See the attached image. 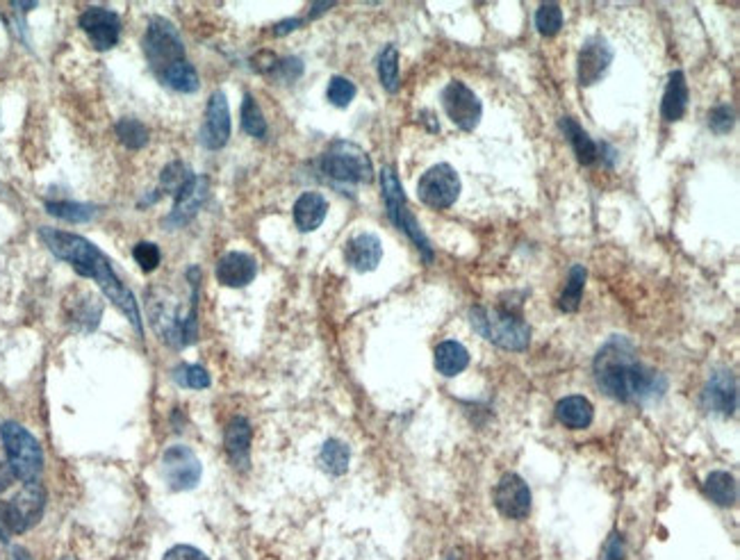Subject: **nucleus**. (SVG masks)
I'll return each instance as SVG.
<instances>
[{"label":"nucleus","instance_id":"1","mask_svg":"<svg viewBox=\"0 0 740 560\" xmlns=\"http://www.w3.org/2000/svg\"><path fill=\"white\" fill-rule=\"evenodd\" d=\"M593 374L604 395L620 404L659 399L668 387V380L638 358L636 347L626 338H611L599 349Z\"/></svg>","mask_w":740,"mask_h":560},{"label":"nucleus","instance_id":"2","mask_svg":"<svg viewBox=\"0 0 740 560\" xmlns=\"http://www.w3.org/2000/svg\"><path fill=\"white\" fill-rule=\"evenodd\" d=\"M39 238H42V242L46 244L48 251H51L52 256L60 257L62 262H69V265H71L78 274L85 275V278L96 280L100 290H103V294L128 317V322L133 323L135 331L139 332V338H144L142 314H139L137 299H135L133 292L121 283L119 275L114 274V266L112 262H109V257L105 256L96 244L80 238V235L64 233V230L57 229H39Z\"/></svg>","mask_w":740,"mask_h":560},{"label":"nucleus","instance_id":"3","mask_svg":"<svg viewBox=\"0 0 740 560\" xmlns=\"http://www.w3.org/2000/svg\"><path fill=\"white\" fill-rule=\"evenodd\" d=\"M470 322L481 338L506 351H524L531 342V326L524 322L522 314L512 310L474 305L470 310Z\"/></svg>","mask_w":740,"mask_h":560},{"label":"nucleus","instance_id":"4","mask_svg":"<svg viewBox=\"0 0 740 560\" xmlns=\"http://www.w3.org/2000/svg\"><path fill=\"white\" fill-rule=\"evenodd\" d=\"M319 172L337 185H370L374 181V166L361 146L337 139L319 157Z\"/></svg>","mask_w":740,"mask_h":560},{"label":"nucleus","instance_id":"5","mask_svg":"<svg viewBox=\"0 0 740 560\" xmlns=\"http://www.w3.org/2000/svg\"><path fill=\"white\" fill-rule=\"evenodd\" d=\"M380 191H383L385 210H388L389 221H392L401 233L408 235L410 242H413L415 247H417V251L422 253L424 262H431L433 260L431 242H428V238L424 235L422 226L417 223L415 214L410 212L408 201H406V191L404 187H401V182H398V176L392 166H383V172H380Z\"/></svg>","mask_w":740,"mask_h":560},{"label":"nucleus","instance_id":"6","mask_svg":"<svg viewBox=\"0 0 740 560\" xmlns=\"http://www.w3.org/2000/svg\"><path fill=\"white\" fill-rule=\"evenodd\" d=\"M0 440L16 479L23 483H37L43 470V449L37 437L21 424L5 422L0 426Z\"/></svg>","mask_w":740,"mask_h":560},{"label":"nucleus","instance_id":"7","mask_svg":"<svg viewBox=\"0 0 740 560\" xmlns=\"http://www.w3.org/2000/svg\"><path fill=\"white\" fill-rule=\"evenodd\" d=\"M144 52H146V60L155 76H162L166 69L187 60L185 43H183L176 25L169 23L166 19H153L148 23L146 34H144Z\"/></svg>","mask_w":740,"mask_h":560},{"label":"nucleus","instance_id":"8","mask_svg":"<svg viewBox=\"0 0 740 560\" xmlns=\"http://www.w3.org/2000/svg\"><path fill=\"white\" fill-rule=\"evenodd\" d=\"M417 196L431 210H449L461 196V176L446 162L433 164L419 178Z\"/></svg>","mask_w":740,"mask_h":560},{"label":"nucleus","instance_id":"9","mask_svg":"<svg viewBox=\"0 0 740 560\" xmlns=\"http://www.w3.org/2000/svg\"><path fill=\"white\" fill-rule=\"evenodd\" d=\"M162 479L173 492H185L199 485L203 476V465L190 446H169L162 456Z\"/></svg>","mask_w":740,"mask_h":560},{"label":"nucleus","instance_id":"10","mask_svg":"<svg viewBox=\"0 0 740 560\" xmlns=\"http://www.w3.org/2000/svg\"><path fill=\"white\" fill-rule=\"evenodd\" d=\"M442 107L455 128L472 133L481 124L483 105L481 98L461 80H451L442 91Z\"/></svg>","mask_w":740,"mask_h":560},{"label":"nucleus","instance_id":"11","mask_svg":"<svg viewBox=\"0 0 740 560\" xmlns=\"http://www.w3.org/2000/svg\"><path fill=\"white\" fill-rule=\"evenodd\" d=\"M46 509V492L39 483H25V488L12 501L5 503V518L10 536L30 531L37 527Z\"/></svg>","mask_w":740,"mask_h":560},{"label":"nucleus","instance_id":"12","mask_svg":"<svg viewBox=\"0 0 740 560\" xmlns=\"http://www.w3.org/2000/svg\"><path fill=\"white\" fill-rule=\"evenodd\" d=\"M82 33L89 37L96 51L105 52L119 43L121 37V16L108 7H87L78 19Z\"/></svg>","mask_w":740,"mask_h":560},{"label":"nucleus","instance_id":"13","mask_svg":"<svg viewBox=\"0 0 740 560\" xmlns=\"http://www.w3.org/2000/svg\"><path fill=\"white\" fill-rule=\"evenodd\" d=\"M531 490L518 474H503L494 490V506L508 519H524L531 513Z\"/></svg>","mask_w":740,"mask_h":560},{"label":"nucleus","instance_id":"14","mask_svg":"<svg viewBox=\"0 0 740 560\" xmlns=\"http://www.w3.org/2000/svg\"><path fill=\"white\" fill-rule=\"evenodd\" d=\"M233 133L230 126V107H228V98L221 89L212 91L208 98V109H205L203 130H201V142L210 151H219L228 144Z\"/></svg>","mask_w":740,"mask_h":560},{"label":"nucleus","instance_id":"15","mask_svg":"<svg viewBox=\"0 0 740 560\" xmlns=\"http://www.w3.org/2000/svg\"><path fill=\"white\" fill-rule=\"evenodd\" d=\"M613 64V48L604 37H590L581 46L579 60H576V76L581 87H593L602 80Z\"/></svg>","mask_w":740,"mask_h":560},{"label":"nucleus","instance_id":"16","mask_svg":"<svg viewBox=\"0 0 740 560\" xmlns=\"http://www.w3.org/2000/svg\"><path fill=\"white\" fill-rule=\"evenodd\" d=\"M702 404L708 413L731 417L738 408V383L729 369H716L708 376L702 392Z\"/></svg>","mask_w":740,"mask_h":560},{"label":"nucleus","instance_id":"17","mask_svg":"<svg viewBox=\"0 0 740 560\" xmlns=\"http://www.w3.org/2000/svg\"><path fill=\"white\" fill-rule=\"evenodd\" d=\"M210 194V181L205 176H192L190 182L176 194L173 208L166 217V229H183L199 214Z\"/></svg>","mask_w":740,"mask_h":560},{"label":"nucleus","instance_id":"18","mask_svg":"<svg viewBox=\"0 0 740 560\" xmlns=\"http://www.w3.org/2000/svg\"><path fill=\"white\" fill-rule=\"evenodd\" d=\"M214 275L223 287L239 290V287H247L248 283H253V278L258 275V262L251 253L228 251L226 256L219 257Z\"/></svg>","mask_w":740,"mask_h":560},{"label":"nucleus","instance_id":"19","mask_svg":"<svg viewBox=\"0 0 740 560\" xmlns=\"http://www.w3.org/2000/svg\"><path fill=\"white\" fill-rule=\"evenodd\" d=\"M344 260L361 274L374 271L383 260V244L376 235L358 233L344 244Z\"/></svg>","mask_w":740,"mask_h":560},{"label":"nucleus","instance_id":"20","mask_svg":"<svg viewBox=\"0 0 740 560\" xmlns=\"http://www.w3.org/2000/svg\"><path fill=\"white\" fill-rule=\"evenodd\" d=\"M253 431L247 417H235L226 426V435H223V444H226V453L238 470H247L248 467V452H251Z\"/></svg>","mask_w":740,"mask_h":560},{"label":"nucleus","instance_id":"21","mask_svg":"<svg viewBox=\"0 0 740 560\" xmlns=\"http://www.w3.org/2000/svg\"><path fill=\"white\" fill-rule=\"evenodd\" d=\"M292 214H295V223L301 233H313L322 226L328 214L326 196L319 194V191H304L296 199Z\"/></svg>","mask_w":740,"mask_h":560},{"label":"nucleus","instance_id":"22","mask_svg":"<svg viewBox=\"0 0 740 560\" xmlns=\"http://www.w3.org/2000/svg\"><path fill=\"white\" fill-rule=\"evenodd\" d=\"M688 82H686V76L683 71H674L670 76L668 85H665V94L663 100H660V117H663L668 124H674V121H681L686 117V109H688Z\"/></svg>","mask_w":740,"mask_h":560},{"label":"nucleus","instance_id":"23","mask_svg":"<svg viewBox=\"0 0 740 560\" xmlns=\"http://www.w3.org/2000/svg\"><path fill=\"white\" fill-rule=\"evenodd\" d=\"M554 415L565 428H572V431H584V428H588L590 424H593L595 408L584 395H569L556 404Z\"/></svg>","mask_w":740,"mask_h":560},{"label":"nucleus","instance_id":"24","mask_svg":"<svg viewBox=\"0 0 740 560\" xmlns=\"http://www.w3.org/2000/svg\"><path fill=\"white\" fill-rule=\"evenodd\" d=\"M558 124H560V130H563V135L567 137V142L572 144V151H575L579 164H584V166L593 164V162L599 157V146L593 142V137H590V135L581 128L579 121H575L572 117H563Z\"/></svg>","mask_w":740,"mask_h":560},{"label":"nucleus","instance_id":"25","mask_svg":"<svg viewBox=\"0 0 740 560\" xmlns=\"http://www.w3.org/2000/svg\"><path fill=\"white\" fill-rule=\"evenodd\" d=\"M470 365V351L458 340H445L436 349V369L446 378L463 374Z\"/></svg>","mask_w":740,"mask_h":560},{"label":"nucleus","instance_id":"26","mask_svg":"<svg viewBox=\"0 0 740 560\" xmlns=\"http://www.w3.org/2000/svg\"><path fill=\"white\" fill-rule=\"evenodd\" d=\"M704 492L713 503L722 506V509H731L738 501V483L729 471H711L704 481Z\"/></svg>","mask_w":740,"mask_h":560},{"label":"nucleus","instance_id":"27","mask_svg":"<svg viewBox=\"0 0 740 560\" xmlns=\"http://www.w3.org/2000/svg\"><path fill=\"white\" fill-rule=\"evenodd\" d=\"M157 80L169 89L178 91V94H194L199 89V73H196L194 64L187 62V60L166 69L162 76H157Z\"/></svg>","mask_w":740,"mask_h":560},{"label":"nucleus","instance_id":"28","mask_svg":"<svg viewBox=\"0 0 740 560\" xmlns=\"http://www.w3.org/2000/svg\"><path fill=\"white\" fill-rule=\"evenodd\" d=\"M585 278H588V271H585L584 265H575L569 269L567 283H565V290L558 299L560 310H565V313H576L579 310L581 299H584Z\"/></svg>","mask_w":740,"mask_h":560},{"label":"nucleus","instance_id":"29","mask_svg":"<svg viewBox=\"0 0 740 560\" xmlns=\"http://www.w3.org/2000/svg\"><path fill=\"white\" fill-rule=\"evenodd\" d=\"M349 461H351V452L349 446L342 440H326L322 446V453H319V462H322L323 470L333 476H342L347 474L349 470Z\"/></svg>","mask_w":740,"mask_h":560},{"label":"nucleus","instance_id":"30","mask_svg":"<svg viewBox=\"0 0 740 560\" xmlns=\"http://www.w3.org/2000/svg\"><path fill=\"white\" fill-rule=\"evenodd\" d=\"M46 212L69 223H85L94 219L98 208L89 203H76V201H48Z\"/></svg>","mask_w":740,"mask_h":560},{"label":"nucleus","instance_id":"31","mask_svg":"<svg viewBox=\"0 0 740 560\" xmlns=\"http://www.w3.org/2000/svg\"><path fill=\"white\" fill-rule=\"evenodd\" d=\"M242 130L248 137L265 139L267 137V119L262 115L260 105L251 94L244 96L242 100Z\"/></svg>","mask_w":740,"mask_h":560},{"label":"nucleus","instance_id":"32","mask_svg":"<svg viewBox=\"0 0 740 560\" xmlns=\"http://www.w3.org/2000/svg\"><path fill=\"white\" fill-rule=\"evenodd\" d=\"M379 78L380 85L394 94L398 89V51L397 46H385L379 55Z\"/></svg>","mask_w":740,"mask_h":560},{"label":"nucleus","instance_id":"33","mask_svg":"<svg viewBox=\"0 0 740 560\" xmlns=\"http://www.w3.org/2000/svg\"><path fill=\"white\" fill-rule=\"evenodd\" d=\"M114 130H117L119 142L124 144L126 148H133V151L144 148L148 144V139H151V133H148L146 126L137 119H121Z\"/></svg>","mask_w":740,"mask_h":560},{"label":"nucleus","instance_id":"34","mask_svg":"<svg viewBox=\"0 0 740 560\" xmlns=\"http://www.w3.org/2000/svg\"><path fill=\"white\" fill-rule=\"evenodd\" d=\"M536 28L542 37H556L563 28V10L556 3H545L536 12Z\"/></svg>","mask_w":740,"mask_h":560},{"label":"nucleus","instance_id":"35","mask_svg":"<svg viewBox=\"0 0 740 560\" xmlns=\"http://www.w3.org/2000/svg\"><path fill=\"white\" fill-rule=\"evenodd\" d=\"M358 89L356 85H353L349 78L344 76H333L331 82H328V89H326V98L331 100L335 107H349L351 105V100L356 98Z\"/></svg>","mask_w":740,"mask_h":560},{"label":"nucleus","instance_id":"36","mask_svg":"<svg viewBox=\"0 0 740 560\" xmlns=\"http://www.w3.org/2000/svg\"><path fill=\"white\" fill-rule=\"evenodd\" d=\"M192 173L183 162H171L169 166H164V172L160 176V187L162 191H169V194H178L183 187L190 182Z\"/></svg>","mask_w":740,"mask_h":560},{"label":"nucleus","instance_id":"37","mask_svg":"<svg viewBox=\"0 0 740 560\" xmlns=\"http://www.w3.org/2000/svg\"><path fill=\"white\" fill-rule=\"evenodd\" d=\"M173 380L187 389L210 387V374L201 365H178L173 369Z\"/></svg>","mask_w":740,"mask_h":560},{"label":"nucleus","instance_id":"38","mask_svg":"<svg viewBox=\"0 0 740 560\" xmlns=\"http://www.w3.org/2000/svg\"><path fill=\"white\" fill-rule=\"evenodd\" d=\"M735 112L729 103H717L716 107L708 112V128L716 135H726L734 130Z\"/></svg>","mask_w":740,"mask_h":560},{"label":"nucleus","instance_id":"39","mask_svg":"<svg viewBox=\"0 0 740 560\" xmlns=\"http://www.w3.org/2000/svg\"><path fill=\"white\" fill-rule=\"evenodd\" d=\"M133 257H135V262H137L139 269H142L144 274H151V271H155L157 266H160L162 251H160V247H157V244L139 242L137 247L133 248Z\"/></svg>","mask_w":740,"mask_h":560},{"label":"nucleus","instance_id":"40","mask_svg":"<svg viewBox=\"0 0 740 560\" xmlns=\"http://www.w3.org/2000/svg\"><path fill=\"white\" fill-rule=\"evenodd\" d=\"M269 73L274 78H278L280 82H285V85H290V82H295L304 73V62L299 58L274 60V64L269 67Z\"/></svg>","mask_w":740,"mask_h":560},{"label":"nucleus","instance_id":"41","mask_svg":"<svg viewBox=\"0 0 740 560\" xmlns=\"http://www.w3.org/2000/svg\"><path fill=\"white\" fill-rule=\"evenodd\" d=\"M162 560H210V558L203 554V551L196 549V546L176 545V546H171V549L166 551L164 558H162Z\"/></svg>","mask_w":740,"mask_h":560},{"label":"nucleus","instance_id":"42","mask_svg":"<svg viewBox=\"0 0 740 560\" xmlns=\"http://www.w3.org/2000/svg\"><path fill=\"white\" fill-rule=\"evenodd\" d=\"M624 555H626L624 537H622V533L613 531L611 536H608L606 545H604L602 560H624Z\"/></svg>","mask_w":740,"mask_h":560},{"label":"nucleus","instance_id":"43","mask_svg":"<svg viewBox=\"0 0 740 560\" xmlns=\"http://www.w3.org/2000/svg\"><path fill=\"white\" fill-rule=\"evenodd\" d=\"M304 23H305L304 19H285V21H280V23L274 25V34H276V37H285V34H290V33H295V30H299Z\"/></svg>","mask_w":740,"mask_h":560},{"label":"nucleus","instance_id":"44","mask_svg":"<svg viewBox=\"0 0 740 560\" xmlns=\"http://www.w3.org/2000/svg\"><path fill=\"white\" fill-rule=\"evenodd\" d=\"M14 481H16V476H14V471H12L10 462L0 461V492H5V490L10 488Z\"/></svg>","mask_w":740,"mask_h":560},{"label":"nucleus","instance_id":"45","mask_svg":"<svg viewBox=\"0 0 740 560\" xmlns=\"http://www.w3.org/2000/svg\"><path fill=\"white\" fill-rule=\"evenodd\" d=\"M0 540L3 542L10 540V528H7V518H5V503H0Z\"/></svg>","mask_w":740,"mask_h":560},{"label":"nucleus","instance_id":"46","mask_svg":"<svg viewBox=\"0 0 740 560\" xmlns=\"http://www.w3.org/2000/svg\"><path fill=\"white\" fill-rule=\"evenodd\" d=\"M331 7H335V3H314V5L310 7L308 19H317V16H322V12H328Z\"/></svg>","mask_w":740,"mask_h":560},{"label":"nucleus","instance_id":"47","mask_svg":"<svg viewBox=\"0 0 740 560\" xmlns=\"http://www.w3.org/2000/svg\"><path fill=\"white\" fill-rule=\"evenodd\" d=\"M14 560H34V558L23 549V546H14Z\"/></svg>","mask_w":740,"mask_h":560}]
</instances>
